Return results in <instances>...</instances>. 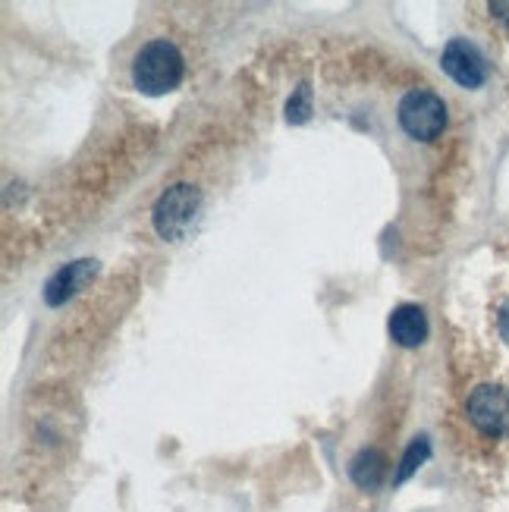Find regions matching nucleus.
Listing matches in <instances>:
<instances>
[{"instance_id":"1","label":"nucleus","mask_w":509,"mask_h":512,"mask_svg":"<svg viewBox=\"0 0 509 512\" xmlns=\"http://www.w3.org/2000/svg\"><path fill=\"white\" fill-rule=\"evenodd\" d=\"M132 82L145 95H167L183 82V54L170 41H148L132 63Z\"/></svg>"},{"instance_id":"2","label":"nucleus","mask_w":509,"mask_h":512,"mask_svg":"<svg viewBox=\"0 0 509 512\" xmlns=\"http://www.w3.org/2000/svg\"><path fill=\"white\" fill-rule=\"evenodd\" d=\"M198 208H202L198 189L189 183H176L158 198V205H154V230H158L161 239H170V242L183 239L189 227L195 224Z\"/></svg>"},{"instance_id":"3","label":"nucleus","mask_w":509,"mask_h":512,"mask_svg":"<svg viewBox=\"0 0 509 512\" xmlns=\"http://www.w3.org/2000/svg\"><path fill=\"white\" fill-rule=\"evenodd\" d=\"M396 114H400V126L418 142L437 139L447 126V104L434 92H422V88H418V92H409L400 101V110H396Z\"/></svg>"},{"instance_id":"4","label":"nucleus","mask_w":509,"mask_h":512,"mask_svg":"<svg viewBox=\"0 0 509 512\" xmlns=\"http://www.w3.org/2000/svg\"><path fill=\"white\" fill-rule=\"evenodd\" d=\"M466 412L472 418V425L488 434V437H509V390L481 384L472 390Z\"/></svg>"},{"instance_id":"5","label":"nucleus","mask_w":509,"mask_h":512,"mask_svg":"<svg viewBox=\"0 0 509 512\" xmlns=\"http://www.w3.org/2000/svg\"><path fill=\"white\" fill-rule=\"evenodd\" d=\"M440 63H444V73L450 79H456L462 88H478L484 79H488V63H484L481 51L475 48V44L469 41H450L444 57H440Z\"/></svg>"},{"instance_id":"6","label":"nucleus","mask_w":509,"mask_h":512,"mask_svg":"<svg viewBox=\"0 0 509 512\" xmlns=\"http://www.w3.org/2000/svg\"><path fill=\"white\" fill-rule=\"evenodd\" d=\"M98 274V261L92 258H79L73 264L60 267V271L44 283V302L48 305H63L66 299H73L79 289H85Z\"/></svg>"},{"instance_id":"7","label":"nucleus","mask_w":509,"mask_h":512,"mask_svg":"<svg viewBox=\"0 0 509 512\" xmlns=\"http://www.w3.org/2000/svg\"><path fill=\"white\" fill-rule=\"evenodd\" d=\"M390 337L412 349V346H422L425 337H428V315H425V308L422 305H415V302H403V305H396L393 308V315H390Z\"/></svg>"},{"instance_id":"8","label":"nucleus","mask_w":509,"mask_h":512,"mask_svg":"<svg viewBox=\"0 0 509 512\" xmlns=\"http://www.w3.org/2000/svg\"><path fill=\"white\" fill-rule=\"evenodd\" d=\"M349 478L356 481L362 491H378L387 478V459L378 450H362L349 462Z\"/></svg>"},{"instance_id":"9","label":"nucleus","mask_w":509,"mask_h":512,"mask_svg":"<svg viewBox=\"0 0 509 512\" xmlns=\"http://www.w3.org/2000/svg\"><path fill=\"white\" fill-rule=\"evenodd\" d=\"M428 456H431V443H428V437H415V440L409 443V450L403 453V459H400V469H396L393 481H396V484L409 481V478H412L418 469H422Z\"/></svg>"},{"instance_id":"10","label":"nucleus","mask_w":509,"mask_h":512,"mask_svg":"<svg viewBox=\"0 0 509 512\" xmlns=\"http://www.w3.org/2000/svg\"><path fill=\"white\" fill-rule=\"evenodd\" d=\"M308 114H312V88L299 85L296 95L290 98V104H286V117H290V123H305Z\"/></svg>"},{"instance_id":"11","label":"nucleus","mask_w":509,"mask_h":512,"mask_svg":"<svg viewBox=\"0 0 509 512\" xmlns=\"http://www.w3.org/2000/svg\"><path fill=\"white\" fill-rule=\"evenodd\" d=\"M500 333H503V340L509 343V302L500 308Z\"/></svg>"},{"instance_id":"12","label":"nucleus","mask_w":509,"mask_h":512,"mask_svg":"<svg viewBox=\"0 0 509 512\" xmlns=\"http://www.w3.org/2000/svg\"><path fill=\"white\" fill-rule=\"evenodd\" d=\"M491 10H497V16L509 22V4H491Z\"/></svg>"}]
</instances>
